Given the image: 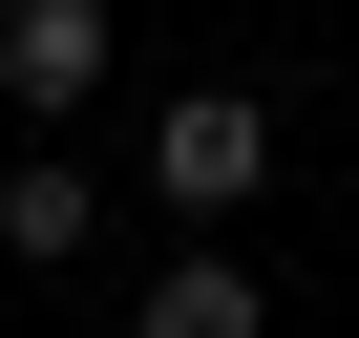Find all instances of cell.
Instances as JSON below:
<instances>
[{
    "instance_id": "obj_2",
    "label": "cell",
    "mask_w": 359,
    "mask_h": 338,
    "mask_svg": "<svg viewBox=\"0 0 359 338\" xmlns=\"http://www.w3.org/2000/svg\"><path fill=\"white\" fill-rule=\"evenodd\" d=\"M85 85H106V0H0V106H43V127H64Z\"/></svg>"
},
{
    "instance_id": "obj_4",
    "label": "cell",
    "mask_w": 359,
    "mask_h": 338,
    "mask_svg": "<svg viewBox=\"0 0 359 338\" xmlns=\"http://www.w3.org/2000/svg\"><path fill=\"white\" fill-rule=\"evenodd\" d=\"M127 338H254V254H169Z\"/></svg>"
},
{
    "instance_id": "obj_1",
    "label": "cell",
    "mask_w": 359,
    "mask_h": 338,
    "mask_svg": "<svg viewBox=\"0 0 359 338\" xmlns=\"http://www.w3.org/2000/svg\"><path fill=\"white\" fill-rule=\"evenodd\" d=\"M148 191L191 212V233H233V212L275 191V106H254V85H169V106H148Z\"/></svg>"
},
{
    "instance_id": "obj_3",
    "label": "cell",
    "mask_w": 359,
    "mask_h": 338,
    "mask_svg": "<svg viewBox=\"0 0 359 338\" xmlns=\"http://www.w3.org/2000/svg\"><path fill=\"white\" fill-rule=\"evenodd\" d=\"M85 212H106V191H85L64 148H22V169H0V254H22V275H64V254H85Z\"/></svg>"
}]
</instances>
